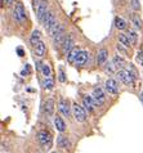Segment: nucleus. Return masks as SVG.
Wrapping results in <instances>:
<instances>
[{
	"label": "nucleus",
	"mask_w": 143,
	"mask_h": 153,
	"mask_svg": "<svg viewBox=\"0 0 143 153\" xmlns=\"http://www.w3.org/2000/svg\"><path fill=\"white\" fill-rule=\"evenodd\" d=\"M116 77L119 81H121L123 84L125 85H134V81H136V79L133 77V75L129 72V70L127 68H121L120 71L116 72Z\"/></svg>",
	"instance_id": "nucleus-1"
},
{
	"label": "nucleus",
	"mask_w": 143,
	"mask_h": 153,
	"mask_svg": "<svg viewBox=\"0 0 143 153\" xmlns=\"http://www.w3.org/2000/svg\"><path fill=\"white\" fill-rule=\"evenodd\" d=\"M65 37H66V28H65V25H62V23H61V27H60V30H58V32L52 37L54 46H60V45H62V42H63Z\"/></svg>",
	"instance_id": "nucleus-9"
},
{
	"label": "nucleus",
	"mask_w": 143,
	"mask_h": 153,
	"mask_svg": "<svg viewBox=\"0 0 143 153\" xmlns=\"http://www.w3.org/2000/svg\"><path fill=\"white\" fill-rule=\"evenodd\" d=\"M137 61L141 63V65H143V52L141 50L139 53H138V56H137Z\"/></svg>",
	"instance_id": "nucleus-32"
},
{
	"label": "nucleus",
	"mask_w": 143,
	"mask_h": 153,
	"mask_svg": "<svg viewBox=\"0 0 143 153\" xmlns=\"http://www.w3.org/2000/svg\"><path fill=\"white\" fill-rule=\"evenodd\" d=\"M57 146L62 148V149H69V148L71 147V143L67 137H65V135H58L57 138Z\"/></svg>",
	"instance_id": "nucleus-16"
},
{
	"label": "nucleus",
	"mask_w": 143,
	"mask_h": 153,
	"mask_svg": "<svg viewBox=\"0 0 143 153\" xmlns=\"http://www.w3.org/2000/svg\"><path fill=\"white\" fill-rule=\"evenodd\" d=\"M92 95H93V98H94V100H95L97 105H102V104H104V102H106V94H104V91H103V89H102V88L95 86V88L93 89V93H92Z\"/></svg>",
	"instance_id": "nucleus-6"
},
{
	"label": "nucleus",
	"mask_w": 143,
	"mask_h": 153,
	"mask_svg": "<svg viewBox=\"0 0 143 153\" xmlns=\"http://www.w3.org/2000/svg\"><path fill=\"white\" fill-rule=\"evenodd\" d=\"M28 74H30V67H28V66L26 65V66H25V67H23V70H22V71H21V75H22V76H23V77H25V76H27Z\"/></svg>",
	"instance_id": "nucleus-31"
},
{
	"label": "nucleus",
	"mask_w": 143,
	"mask_h": 153,
	"mask_svg": "<svg viewBox=\"0 0 143 153\" xmlns=\"http://www.w3.org/2000/svg\"><path fill=\"white\" fill-rule=\"evenodd\" d=\"M115 26L117 30H125L128 27V23H127V21L123 19L121 17H115Z\"/></svg>",
	"instance_id": "nucleus-22"
},
{
	"label": "nucleus",
	"mask_w": 143,
	"mask_h": 153,
	"mask_svg": "<svg viewBox=\"0 0 143 153\" xmlns=\"http://www.w3.org/2000/svg\"><path fill=\"white\" fill-rule=\"evenodd\" d=\"M44 112L47 113V116H53V113H54V100L53 99H48L44 103Z\"/></svg>",
	"instance_id": "nucleus-18"
},
{
	"label": "nucleus",
	"mask_w": 143,
	"mask_h": 153,
	"mask_svg": "<svg viewBox=\"0 0 143 153\" xmlns=\"http://www.w3.org/2000/svg\"><path fill=\"white\" fill-rule=\"evenodd\" d=\"M127 35L129 36V39H130V41H132V44H133V45H136L137 42H138V33L134 31V30H129Z\"/></svg>",
	"instance_id": "nucleus-26"
},
{
	"label": "nucleus",
	"mask_w": 143,
	"mask_h": 153,
	"mask_svg": "<svg viewBox=\"0 0 143 153\" xmlns=\"http://www.w3.org/2000/svg\"><path fill=\"white\" fill-rule=\"evenodd\" d=\"M112 62L113 65L116 66V68H124L125 66H127V63H125V59L120 56H115L112 58Z\"/></svg>",
	"instance_id": "nucleus-21"
},
{
	"label": "nucleus",
	"mask_w": 143,
	"mask_h": 153,
	"mask_svg": "<svg viewBox=\"0 0 143 153\" xmlns=\"http://www.w3.org/2000/svg\"><path fill=\"white\" fill-rule=\"evenodd\" d=\"M104 89H106V91L108 94H112V95L119 94V84H117V81L113 79L106 80V82H104Z\"/></svg>",
	"instance_id": "nucleus-7"
},
{
	"label": "nucleus",
	"mask_w": 143,
	"mask_h": 153,
	"mask_svg": "<svg viewBox=\"0 0 143 153\" xmlns=\"http://www.w3.org/2000/svg\"><path fill=\"white\" fill-rule=\"evenodd\" d=\"M58 109H60V112L62 113V116L70 117L71 109H70V105H69V102L67 100H65V99L60 100V103H58Z\"/></svg>",
	"instance_id": "nucleus-13"
},
{
	"label": "nucleus",
	"mask_w": 143,
	"mask_h": 153,
	"mask_svg": "<svg viewBox=\"0 0 143 153\" xmlns=\"http://www.w3.org/2000/svg\"><path fill=\"white\" fill-rule=\"evenodd\" d=\"M107 58H108V52H107V49H104V48L99 49L98 53H97V65H98V66H103L104 63H106Z\"/></svg>",
	"instance_id": "nucleus-15"
},
{
	"label": "nucleus",
	"mask_w": 143,
	"mask_h": 153,
	"mask_svg": "<svg viewBox=\"0 0 143 153\" xmlns=\"http://www.w3.org/2000/svg\"><path fill=\"white\" fill-rule=\"evenodd\" d=\"M54 126H56V129L60 131V133H63V131L66 130V124H65V121L62 120L61 117H58V116L54 117Z\"/></svg>",
	"instance_id": "nucleus-20"
},
{
	"label": "nucleus",
	"mask_w": 143,
	"mask_h": 153,
	"mask_svg": "<svg viewBox=\"0 0 143 153\" xmlns=\"http://www.w3.org/2000/svg\"><path fill=\"white\" fill-rule=\"evenodd\" d=\"M53 153H57V152H53Z\"/></svg>",
	"instance_id": "nucleus-38"
},
{
	"label": "nucleus",
	"mask_w": 143,
	"mask_h": 153,
	"mask_svg": "<svg viewBox=\"0 0 143 153\" xmlns=\"http://www.w3.org/2000/svg\"><path fill=\"white\" fill-rule=\"evenodd\" d=\"M142 52H143V46H142Z\"/></svg>",
	"instance_id": "nucleus-37"
},
{
	"label": "nucleus",
	"mask_w": 143,
	"mask_h": 153,
	"mask_svg": "<svg viewBox=\"0 0 143 153\" xmlns=\"http://www.w3.org/2000/svg\"><path fill=\"white\" fill-rule=\"evenodd\" d=\"M119 41H120V44L125 45L127 48H129L130 45H133L132 41H130V39H129V36L125 35V33H120V35H119Z\"/></svg>",
	"instance_id": "nucleus-24"
},
{
	"label": "nucleus",
	"mask_w": 143,
	"mask_h": 153,
	"mask_svg": "<svg viewBox=\"0 0 143 153\" xmlns=\"http://www.w3.org/2000/svg\"><path fill=\"white\" fill-rule=\"evenodd\" d=\"M58 79H60L61 82H65L66 81V76H65V72H63V68H60V74H58Z\"/></svg>",
	"instance_id": "nucleus-29"
},
{
	"label": "nucleus",
	"mask_w": 143,
	"mask_h": 153,
	"mask_svg": "<svg viewBox=\"0 0 143 153\" xmlns=\"http://www.w3.org/2000/svg\"><path fill=\"white\" fill-rule=\"evenodd\" d=\"M132 8L134 10H138L141 8V3L139 0H132Z\"/></svg>",
	"instance_id": "nucleus-30"
},
{
	"label": "nucleus",
	"mask_w": 143,
	"mask_h": 153,
	"mask_svg": "<svg viewBox=\"0 0 143 153\" xmlns=\"http://www.w3.org/2000/svg\"><path fill=\"white\" fill-rule=\"evenodd\" d=\"M56 23H57L56 14H54V12L49 10V12H48V14L45 16V18H44V21H43V26H44V28L48 31V30L52 27V26H54Z\"/></svg>",
	"instance_id": "nucleus-11"
},
{
	"label": "nucleus",
	"mask_w": 143,
	"mask_h": 153,
	"mask_svg": "<svg viewBox=\"0 0 143 153\" xmlns=\"http://www.w3.org/2000/svg\"><path fill=\"white\" fill-rule=\"evenodd\" d=\"M34 53H35V56L36 57H39V58H43L45 56V53H47V45H45V42L41 40L39 44L34 46Z\"/></svg>",
	"instance_id": "nucleus-14"
},
{
	"label": "nucleus",
	"mask_w": 143,
	"mask_h": 153,
	"mask_svg": "<svg viewBox=\"0 0 143 153\" xmlns=\"http://www.w3.org/2000/svg\"><path fill=\"white\" fill-rule=\"evenodd\" d=\"M72 114L75 117V120L77 122H84L86 120V112L81 105H79L77 103H74L72 104Z\"/></svg>",
	"instance_id": "nucleus-4"
},
{
	"label": "nucleus",
	"mask_w": 143,
	"mask_h": 153,
	"mask_svg": "<svg viewBox=\"0 0 143 153\" xmlns=\"http://www.w3.org/2000/svg\"><path fill=\"white\" fill-rule=\"evenodd\" d=\"M79 53H80V49H79V48H76V46H75L74 49H71L70 52L66 54V56H67V61H69V63H75V62H76Z\"/></svg>",
	"instance_id": "nucleus-17"
},
{
	"label": "nucleus",
	"mask_w": 143,
	"mask_h": 153,
	"mask_svg": "<svg viewBox=\"0 0 143 153\" xmlns=\"http://www.w3.org/2000/svg\"><path fill=\"white\" fill-rule=\"evenodd\" d=\"M132 21H133L134 26H136L137 28H142V26H143V23H142V19L139 18V16H133V18H132Z\"/></svg>",
	"instance_id": "nucleus-28"
},
{
	"label": "nucleus",
	"mask_w": 143,
	"mask_h": 153,
	"mask_svg": "<svg viewBox=\"0 0 143 153\" xmlns=\"http://www.w3.org/2000/svg\"><path fill=\"white\" fill-rule=\"evenodd\" d=\"M141 98H142V100H143V91H142V95H141Z\"/></svg>",
	"instance_id": "nucleus-36"
},
{
	"label": "nucleus",
	"mask_w": 143,
	"mask_h": 153,
	"mask_svg": "<svg viewBox=\"0 0 143 153\" xmlns=\"http://www.w3.org/2000/svg\"><path fill=\"white\" fill-rule=\"evenodd\" d=\"M83 105H84V108H85L88 112L94 111V108L98 107L97 103H95V100H94V98H93V95H84L83 97Z\"/></svg>",
	"instance_id": "nucleus-10"
},
{
	"label": "nucleus",
	"mask_w": 143,
	"mask_h": 153,
	"mask_svg": "<svg viewBox=\"0 0 143 153\" xmlns=\"http://www.w3.org/2000/svg\"><path fill=\"white\" fill-rule=\"evenodd\" d=\"M62 50H63V53L67 54L70 52L71 49L75 48V39H74V35L72 33H69V35H66L63 42H62Z\"/></svg>",
	"instance_id": "nucleus-8"
},
{
	"label": "nucleus",
	"mask_w": 143,
	"mask_h": 153,
	"mask_svg": "<svg viewBox=\"0 0 143 153\" xmlns=\"http://www.w3.org/2000/svg\"><path fill=\"white\" fill-rule=\"evenodd\" d=\"M41 75L44 77H50L52 76V68L48 63H43V68H41Z\"/></svg>",
	"instance_id": "nucleus-25"
},
{
	"label": "nucleus",
	"mask_w": 143,
	"mask_h": 153,
	"mask_svg": "<svg viewBox=\"0 0 143 153\" xmlns=\"http://www.w3.org/2000/svg\"><path fill=\"white\" fill-rule=\"evenodd\" d=\"M88 61H89V53L86 50H80L79 56H77V59H76V66L79 67H84L85 65H88Z\"/></svg>",
	"instance_id": "nucleus-12"
},
{
	"label": "nucleus",
	"mask_w": 143,
	"mask_h": 153,
	"mask_svg": "<svg viewBox=\"0 0 143 153\" xmlns=\"http://www.w3.org/2000/svg\"><path fill=\"white\" fill-rule=\"evenodd\" d=\"M41 68H43V63H41V62H36V70L39 72H41Z\"/></svg>",
	"instance_id": "nucleus-33"
},
{
	"label": "nucleus",
	"mask_w": 143,
	"mask_h": 153,
	"mask_svg": "<svg viewBox=\"0 0 143 153\" xmlns=\"http://www.w3.org/2000/svg\"><path fill=\"white\" fill-rule=\"evenodd\" d=\"M17 53H18V56H19V57H23V56H25V53H23L22 48H17Z\"/></svg>",
	"instance_id": "nucleus-34"
},
{
	"label": "nucleus",
	"mask_w": 143,
	"mask_h": 153,
	"mask_svg": "<svg viewBox=\"0 0 143 153\" xmlns=\"http://www.w3.org/2000/svg\"><path fill=\"white\" fill-rule=\"evenodd\" d=\"M48 12H49L48 0H40L39 5H37V8H36V17H37V19H39V22L43 23V21L45 18V16L48 14Z\"/></svg>",
	"instance_id": "nucleus-2"
},
{
	"label": "nucleus",
	"mask_w": 143,
	"mask_h": 153,
	"mask_svg": "<svg viewBox=\"0 0 143 153\" xmlns=\"http://www.w3.org/2000/svg\"><path fill=\"white\" fill-rule=\"evenodd\" d=\"M13 17L18 23H23L26 21V10H25V7L22 3L18 1L16 4L14 10H13Z\"/></svg>",
	"instance_id": "nucleus-3"
},
{
	"label": "nucleus",
	"mask_w": 143,
	"mask_h": 153,
	"mask_svg": "<svg viewBox=\"0 0 143 153\" xmlns=\"http://www.w3.org/2000/svg\"><path fill=\"white\" fill-rule=\"evenodd\" d=\"M41 85H43V88L47 89V90H52V89L54 88V81H53L52 77H44Z\"/></svg>",
	"instance_id": "nucleus-23"
},
{
	"label": "nucleus",
	"mask_w": 143,
	"mask_h": 153,
	"mask_svg": "<svg viewBox=\"0 0 143 153\" xmlns=\"http://www.w3.org/2000/svg\"><path fill=\"white\" fill-rule=\"evenodd\" d=\"M104 72H107V74H113V72L116 71V66L113 65V62H110V63H104Z\"/></svg>",
	"instance_id": "nucleus-27"
},
{
	"label": "nucleus",
	"mask_w": 143,
	"mask_h": 153,
	"mask_svg": "<svg viewBox=\"0 0 143 153\" xmlns=\"http://www.w3.org/2000/svg\"><path fill=\"white\" fill-rule=\"evenodd\" d=\"M16 1V0H5V4H8V5H10V4H13Z\"/></svg>",
	"instance_id": "nucleus-35"
},
{
	"label": "nucleus",
	"mask_w": 143,
	"mask_h": 153,
	"mask_svg": "<svg viewBox=\"0 0 143 153\" xmlns=\"http://www.w3.org/2000/svg\"><path fill=\"white\" fill-rule=\"evenodd\" d=\"M37 139H39V143L43 146L45 149H49L50 148V144H52V135L48 131H39L37 133Z\"/></svg>",
	"instance_id": "nucleus-5"
},
{
	"label": "nucleus",
	"mask_w": 143,
	"mask_h": 153,
	"mask_svg": "<svg viewBox=\"0 0 143 153\" xmlns=\"http://www.w3.org/2000/svg\"><path fill=\"white\" fill-rule=\"evenodd\" d=\"M40 41H41V33H40V31L35 30V31L31 33V36H30V44L32 46H35V45L39 44Z\"/></svg>",
	"instance_id": "nucleus-19"
}]
</instances>
